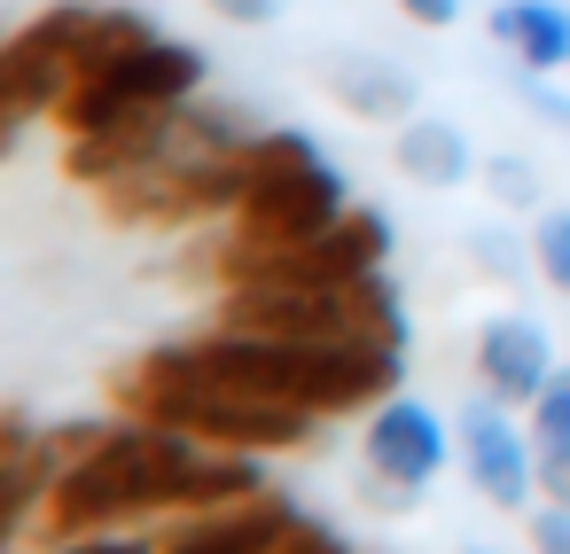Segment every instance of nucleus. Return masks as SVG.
I'll return each instance as SVG.
<instances>
[{
    "instance_id": "4468645a",
    "label": "nucleus",
    "mask_w": 570,
    "mask_h": 554,
    "mask_svg": "<svg viewBox=\"0 0 570 554\" xmlns=\"http://www.w3.org/2000/svg\"><path fill=\"white\" fill-rule=\"evenodd\" d=\"M328 95H336L352 118H414V79L391 71V63H367V56L328 63Z\"/></svg>"
},
{
    "instance_id": "0eeeda50",
    "label": "nucleus",
    "mask_w": 570,
    "mask_h": 554,
    "mask_svg": "<svg viewBox=\"0 0 570 554\" xmlns=\"http://www.w3.org/2000/svg\"><path fill=\"white\" fill-rule=\"evenodd\" d=\"M391 258V219L375 204H352L336 227L305 235V243H282V250H212V274L219 289L235 281H297V289H344L360 274H375Z\"/></svg>"
},
{
    "instance_id": "f3484780",
    "label": "nucleus",
    "mask_w": 570,
    "mask_h": 554,
    "mask_svg": "<svg viewBox=\"0 0 570 554\" xmlns=\"http://www.w3.org/2000/svg\"><path fill=\"white\" fill-rule=\"evenodd\" d=\"M531 250H539V274L570 297V211H547L539 235H531Z\"/></svg>"
},
{
    "instance_id": "a211bd4d",
    "label": "nucleus",
    "mask_w": 570,
    "mask_h": 554,
    "mask_svg": "<svg viewBox=\"0 0 570 554\" xmlns=\"http://www.w3.org/2000/svg\"><path fill=\"white\" fill-rule=\"evenodd\" d=\"M484 188H492L500 204H515V211H523V204H539V180H531V165H523V157H492V165H484Z\"/></svg>"
},
{
    "instance_id": "9b49d317",
    "label": "nucleus",
    "mask_w": 570,
    "mask_h": 554,
    "mask_svg": "<svg viewBox=\"0 0 570 554\" xmlns=\"http://www.w3.org/2000/svg\"><path fill=\"white\" fill-rule=\"evenodd\" d=\"M554 375V352H547V328L523 320V313H500L476 328V383L500 398V406H531Z\"/></svg>"
},
{
    "instance_id": "7ed1b4c3",
    "label": "nucleus",
    "mask_w": 570,
    "mask_h": 554,
    "mask_svg": "<svg viewBox=\"0 0 570 554\" xmlns=\"http://www.w3.org/2000/svg\"><path fill=\"white\" fill-rule=\"evenodd\" d=\"M188 352L212 383L305 406V414L383 406L399 390V367H406V352H375V344H344V336H250V328H212Z\"/></svg>"
},
{
    "instance_id": "f257e3e1",
    "label": "nucleus",
    "mask_w": 570,
    "mask_h": 554,
    "mask_svg": "<svg viewBox=\"0 0 570 554\" xmlns=\"http://www.w3.org/2000/svg\"><path fill=\"white\" fill-rule=\"evenodd\" d=\"M204 445L188 429H157V422H126V429H95V445H79L40 507V538H87V531H126L141 515H188V484H196Z\"/></svg>"
},
{
    "instance_id": "ddd939ff",
    "label": "nucleus",
    "mask_w": 570,
    "mask_h": 554,
    "mask_svg": "<svg viewBox=\"0 0 570 554\" xmlns=\"http://www.w3.org/2000/svg\"><path fill=\"white\" fill-rule=\"evenodd\" d=\"M399 172L422 180V188H461V180L476 172V157H469L461 126H445V118H406V126H399Z\"/></svg>"
},
{
    "instance_id": "b1692460",
    "label": "nucleus",
    "mask_w": 570,
    "mask_h": 554,
    "mask_svg": "<svg viewBox=\"0 0 570 554\" xmlns=\"http://www.w3.org/2000/svg\"><path fill=\"white\" fill-rule=\"evenodd\" d=\"M399 17H406V24H430V32H445V24L461 17V0H399Z\"/></svg>"
},
{
    "instance_id": "f8f14e48",
    "label": "nucleus",
    "mask_w": 570,
    "mask_h": 554,
    "mask_svg": "<svg viewBox=\"0 0 570 554\" xmlns=\"http://www.w3.org/2000/svg\"><path fill=\"white\" fill-rule=\"evenodd\" d=\"M492 40L523 71H570V9H554V0H500Z\"/></svg>"
},
{
    "instance_id": "2eb2a0df",
    "label": "nucleus",
    "mask_w": 570,
    "mask_h": 554,
    "mask_svg": "<svg viewBox=\"0 0 570 554\" xmlns=\"http://www.w3.org/2000/svg\"><path fill=\"white\" fill-rule=\"evenodd\" d=\"M344 336L375 344V352H406V305H399V289H391L383 266L360 274V281H344Z\"/></svg>"
},
{
    "instance_id": "1a4fd4ad",
    "label": "nucleus",
    "mask_w": 570,
    "mask_h": 554,
    "mask_svg": "<svg viewBox=\"0 0 570 554\" xmlns=\"http://www.w3.org/2000/svg\"><path fill=\"white\" fill-rule=\"evenodd\" d=\"M445 468V422L422 398H383L367 422V476H375V507H414L430 492V476Z\"/></svg>"
},
{
    "instance_id": "dca6fc26",
    "label": "nucleus",
    "mask_w": 570,
    "mask_h": 554,
    "mask_svg": "<svg viewBox=\"0 0 570 554\" xmlns=\"http://www.w3.org/2000/svg\"><path fill=\"white\" fill-rule=\"evenodd\" d=\"M531 453H539V476L570 468V367H554L547 390L531 398Z\"/></svg>"
},
{
    "instance_id": "6ab92c4d",
    "label": "nucleus",
    "mask_w": 570,
    "mask_h": 554,
    "mask_svg": "<svg viewBox=\"0 0 570 554\" xmlns=\"http://www.w3.org/2000/svg\"><path fill=\"white\" fill-rule=\"evenodd\" d=\"M531 554H570V499H547L531 515Z\"/></svg>"
},
{
    "instance_id": "6e6552de",
    "label": "nucleus",
    "mask_w": 570,
    "mask_h": 554,
    "mask_svg": "<svg viewBox=\"0 0 570 554\" xmlns=\"http://www.w3.org/2000/svg\"><path fill=\"white\" fill-rule=\"evenodd\" d=\"M79 24L87 9H48L24 32L0 40V157L24 141L32 118H56V102L79 79Z\"/></svg>"
},
{
    "instance_id": "39448f33",
    "label": "nucleus",
    "mask_w": 570,
    "mask_h": 554,
    "mask_svg": "<svg viewBox=\"0 0 570 554\" xmlns=\"http://www.w3.org/2000/svg\"><path fill=\"white\" fill-rule=\"evenodd\" d=\"M188 95H204V48L157 32V40H141L134 56L79 71L71 95L56 102V126L79 141V133H110V126H126V118H141V110L188 102Z\"/></svg>"
},
{
    "instance_id": "20e7f679",
    "label": "nucleus",
    "mask_w": 570,
    "mask_h": 554,
    "mask_svg": "<svg viewBox=\"0 0 570 554\" xmlns=\"http://www.w3.org/2000/svg\"><path fill=\"white\" fill-rule=\"evenodd\" d=\"M243 157H250V188H243L219 250H282V243H305V235H321V227H336L352 211L344 172L328 165V149L313 133L266 126Z\"/></svg>"
},
{
    "instance_id": "393cba45",
    "label": "nucleus",
    "mask_w": 570,
    "mask_h": 554,
    "mask_svg": "<svg viewBox=\"0 0 570 554\" xmlns=\"http://www.w3.org/2000/svg\"><path fill=\"white\" fill-rule=\"evenodd\" d=\"M547 499H570V468H562V476H547Z\"/></svg>"
},
{
    "instance_id": "9d476101",
    "label": "nucleus",
    "mask_w": 570,
    "mask_h": 554,
    "mask_svg": "<svg viewBox=\"0 0 570 554\" xmlns=\"http://www.w3.org/2000/svg\"><path fill=\"white\" fill-rule=\"evenodd\" d=\"M461 461H469V476H476V492H484L492 507H531L539 453H531V437H515V422L500 414L492 390L461 414Z\"/></svg>"
},
{
    "instance_id": "423d86ee",
    "label": "nucleus",
    "mask_w": 570,
    "mask_h": 554,
    "mask_svg": "<svg viewBox=\"0 0 570 554\" xmlns=\"http://www.w3.org/2000/svg\"><path fill=\"white\" fill-rule=\"evenodd\" d=\"M250 149V141H243ZM243 149H219V157H180V165H149V172H126V180H102V219L118 227H157V235H180V227H204V219H235L243 188H250V157Z\"/></svg>"
},
{
    "instance_id": "412c9836",
    "label": "nucleus",
    "mask_w": 570,
    "mask_h": 554,
    "mask_svg": "<svg viewBox=\"0 0 570 554\" xmlns=\"http://www.w3.org/2000/svg\"><path fill=\"white\" fill-rule=\"evenodd\" d=\"M523 102H531L547 126H562V133H570V95H554V87H547V71H523Z\"/></svg>"
},
{
    "instance_id": "5701e85b",
    "label": "nucleus",
    "mask_w": 570,
    "mask_h": 554,
    "mask_svg": "<svg viewBox=\"0 0 570 554\" xmlns=\"http://www.w3.org/2000/svg\"><path fill=\"white\" fill-rule=\"evenodd\" d=\"M212 17H227V24H274L282 0H212Z\"/></svg>"
},
{
    "instance_id": "f03ea898",
    "label": "nucleus",
    "mask_w": 570,
    "mask_h": 554,
    "mask_svg": "<svg viewBox=\"0 0 570 554\" xmlns=\"http://www.w3.org/2000/svg\"><path fill=\"white\" fill-rule=\"evenodd\" d=\"M110 406L126 422L188 429L196 445H219V453H289V445H313L321 422H328V414H305V406H282V398L212 383L188 344H165V352H141L134 367H118Z\"/></svg>"
},
{
    "instance_id": "4be33fe9",
    "label": "nucleus",
    "mask_w": 570,
    "mask_h": 554,
    "mask_svg": "<svg viewBox=\"0 0 570 554\" xmlns=\"http://www.w3.org/2000/svg\"><path fill=\"white\" fill-rule=\"evenodd\" d=\"M32 437H40V429H32L24 414H0V468H17V461L32 453Z\"/></svg>"
},
{
    "instance_id": "a878e982",
    "label": "nucleus",
    "mask_w": 570,
    "mask_h": 554,
    "mask_svg": "<svg viewBox=\"0 0 570 554\" xmlns=\"http://www.w3.org/2000/svg\"><path fill=\"white\" fill-rule=\"evenodd\" d=\"M461 554H484V546H461Z\"/></svg>"
},
{
    "instance_id": "aec40b11",
    "label": "nucleus",
    "mask_w": 570,
    "mask_h": 554,
    "mask_svg": "<svg viewBox=\"0 0 570 554\" xmlns=\"http://www.w3.org/2000/svg\"><path fill=\"white\" fill-rule=\"evenodd\" d=\"M56 554H157V538H134V531H87V538H63Z\"/></svg>"
}]
</instances>
